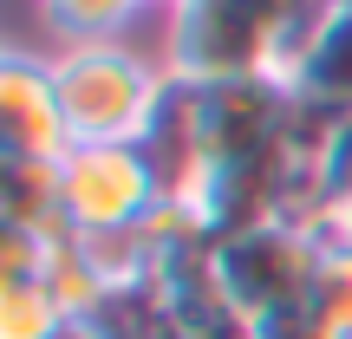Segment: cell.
Listing matches in <instances>:
<instances>
[{"label":"cell","mask_w":352,"mask_h":339,"mask_svg":"<svg viewBox=\"0 0 352 339\" xmlns=\"http://www.w3.org/2000/svg\"><path fill=\"white\" fill-rule=\"evenodd\" d=\"M0 222L33 228V235H72L59 196V164L46 157H0Z\"/></svg>","instance_id":"obj_6"},{"label":"cell","mask_w":352,"mask_h":339,"mask_svg":"<svg viewBox=\"0 0 352 339\" xmlns=\"http://www.w3.org/2000/svg\"><path fill=\"white\" fill-rule=\"evenodd\" d=\"M78 320L52 281H0V339H72Z\"/></svg>","instance_id":"obj_10"},{"label":"cell","mask_w":352,"mask_h":339,"mask_svg":"<svg viewBox=\"0 0 352 339\" xmlns=\"http://www.w3.org/2000/svg\"><path fill=\"white\" fill-rule=\"evenodd\" d=\"M72 151V124L59 105V78H52V52L7 46L0 52V157H59Z\"/></svg>","instance_id":"obj_5"},{"label":"cell","mask_w":352,"mask_h":339,"mask_svg":"<svg viewBox=\"0 0 352 339\" xmlns=\"http://www.w3.org/2000/svg\"><path fill=\"white\" fill-rule=\"evenodd\" d=\"M287 91L300 105H314V111H333V118L352 111V13H340V7L327 13V26H320L314 52L300 59Z\"/></svg>","instance_id":"obj_7"},{"label":"cell","mask_w":352,"mask_h":339,"mask_svg":"<svg viewBox=\"0 0 352 339\" xmlns=\"http://www.w3.org/2000/svg\"><path fill=\"white\" fill-rule=\"evenodd\" d=\"M39 13L59 39H118L138 26H157L164 0H39Z\"/></svg>","instance_id":"obj_9"},{"label":"cell","mask_w":352,"mask_h":339,"mask_svg":"<svg viewBox=\"0 0 352 339\" xmlns=\"http://www.w3.org/2000/svg\"><path fill=\"white\" fill-rule=\"evenodd\" d=\"M314 248H320V235H307L294 222H261L248 235L215 241V281H222L228 314L248 320V327H261L274 314H294L307 300Z\"/></svg>","instance_id":"obj_4"},{"label":"cell","mask_w":352,"mask_h":339,"mask_svg":"<svg viewBox=\"0 0 352 339\" xmlns=\"http://www.w3.org/2000/svg\"><path fill=\"white\" fill-rule=\"evenodd\" d=\"M327 7H340V13H352V0H327Z\"/></svg>","instance_id":"obj_11"},{"label":"cell","mask_w":352,"mask_h":339,"mask_svg":"<svg viewBox=\"0 0 352 339\" xmlns=\"http://www.w3.org/2000/svg\"><path fill=\"white\" fill-rule=\"evenodd\" d=\"M164 7H176V0H164Z\"/></svg>","instance_id":"obj_12"},{"label":"cell","mask_w":352,"mask_h":339,"mask_svg":"<svg viewBox=\"0 0 352 339\" xmlns=\"http://www.w3.org/2000/svg\"><path fill=\"white\" fill-rule=\"evenodd\" d=\"M327 13V0H176L157 13V59L176 85H294Z\"/></svg>","instance_id":"obj_1"},{"label":"cell","mask_w":352,"mask_h":339,"mask_svg":"<svg viewBox=\"0 0 352 339\" xmlns=\"http://www.w3.org/2000/svg\"><path fill=\"white\" fill-rule=\"evenodd\" d=\"M52 78L72 144H151L164 98L176 78L164 72L157 46H138L131 33L118 39H59L52 46Z\"/></svg>","instance_id":"obj_2"},{"label":"cell","mask_w":352,"mask_h":339,"mask_svg":"<svg viewBox=\"0 0 352 339\" xmlns=\"http://www.w3.org/2000/svg\"><path fill=\"white\" fill-rule=\"evenodd\" d=\"M300 314H307V327L320 339H352V228L320 235Z\"/></svg>","instance_id":"obj_8"},{"label":"cell","mask_w":352,"mask_h":339,"mask_svg":"<svg viewBox=\"0 0 352 339\" xmlns=\"http://www.w3.org/2000/svg\"><path fill=\"white\" fill-rule=\"evenodd\" d=\"M59 196L72 235L138 228L164 209V170L144 144H72L59 157Z\"/></svg>","instance_id":"obj_3"}]
</instances>
